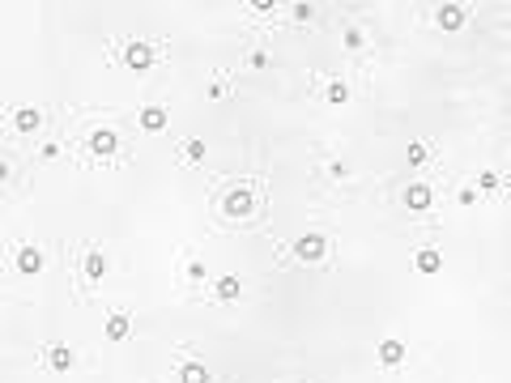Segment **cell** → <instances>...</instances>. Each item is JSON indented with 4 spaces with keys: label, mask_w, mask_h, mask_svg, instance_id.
<instances>
[{
    "label": "cell",
    "mask_w": 511,
    "mask_h": 383,
    "mask_svg": "<svg viewBox=\"0 0 511 383\" xmlns=\"http://www.w3.org/2000/svg\"><path fill=\"white\" fill-rule=\"evenodd\" d=\"M222 213H226V217H252V213H256L252 188H230V192L222 196Z\"/></svg>",
    "instance_id": "1"
},
{
    "label": "cell",
    "mask_w": 511,
    "mask_h": 383,
    "mask_svg": "<svg viewBox=\"0 0 511 383\" xmlns=\"http://www.w3.org/2000/svg\"><path fill=\"white\" fill-rule=\"evenodd\" d=\"M324 251H328V239H324V235H303V239H294V260H303V264L324 260Z\"/></svg>",
    "instance_id": "2"
},
{
    "label": "cell",
    "mask_w": 511,
    "mask_h": 383,
    "mask_svg": "<svg viewBox=\"0 0 511 383\" xmlns=\"http://www.w3.org/2000/svg\"><path fill=\"white\" fill-rule=\"evenodd\" d=\"M124 64L137 68V72L154 68V47H150V43H128V47H124Z\"/></svg>",
    "instance_id": "3"
},
{
    "label": "cell",
    "mask_w": 511,
    "mask_h": 383,
    "mask_svg": "<svg viewBox=\"0 0 511 383\" xmlns=\"http://www.w3.org/2000/svg\"><path fill=\"white\" fill-rule=\"evenodd\" d=\"M86 145H90V153H99V158H111V153L119 149V141H115L111 128H94V132L86 137Z\"/></svg>",
    "instance_id": "4"
},
{
    "label": "cell",
    "mask_w": 511,
    "mask_h": 383,
    "mask_svg": "<svg viewBox=\"0 0 511 383\" xmlns=\"http://www.w3.org/2000/svg\"><path fill=\"white\" fill-rule=\"evenodd\" d=\"M43 264H47V260H43V251H39V247H30V243H26V247H17V273H21V277H39Z\"/></svg>",
    "instance_id": "5"
},
{
    "label": "cell",
    "mask_w": 511,
    "mask_h": 383,
    "mask_svg": "<svg viewBox=\"0 0 511 383\" xmlns=\"http://www.w3.org/2000/svg\"><path fill=\"white\" fill-rule=\"evenodd\" d=\"M72 362H77V357H72V349H68L64 341L47 345V366H52L56 375H68V371H72Z\"/></svg>",
    "instance_id": "6"
},
{
    "label": "cell",
    "mask_w": 511,
    "mask_h": 383,
    "mask_svg": "<svg viewBox=\"0 0 511 383\" xmlns=\"http://www.w3.org/2000/svg\"><path fill=\"white\" fill-rule=\"evenodd\" d=\"M430 200H434V192H430L426 184H409V188H405V209H409V213H426Z\"/></svg>",
    "instance_id": "7"
},
{
    "label": "cell",
    "mask_w": 511,
    "mask_h": 383,
    "mask_svg": "<svg viewBox=\"0 0 511 383\" xmlns=\"http://www.w3.org/2000/svg\"><path fill=\"white\" fill-rule=\"evenodd\" d=\"M132 332V315L128 311H111L107 315V341H124Z\"/></svg>",
    "instance_id": "8"
},
{
    "label": "cell",
    "mask_w": 511,
    "mask_h": 383,
    "mask_svg": "<svg viewBox=\"0 0 511 383\" xmlns=\"http://www.w3.org/2000/svg\"><path fill=\"white\" fill-rule=\"evenodd\" d=\"M379 362H383V366H401V362H405V345H401L397 337L379 341Z\"/></svg>",
    "instance_id": "9"
},
{
    "label": "cell",
    "mask_w": 511,
    "mask_h": 383,
    "mask_svg": "<svg viewBox=\"0 0 511 383\" xmlns=\"http://www.w3.org/2000/svg\"><path fill=\"white\" fill-rule=\"evenodd\" d=\"M434 21H439V30H460V26H465V9H460V5H443L439 13H434Z\"/></svg>",
    "instance_id": "10"
},
{
    "label": "cell",
    "mask_w": 511,
    "mask_h": 383,
    "mask_svg": "<svg viewBox=\"0 0 511 383\" xmlns=\"http://www.w3.org/2000/svg\"><path fill=\"white\" fill-rule=\"evenodd\" d=\"M39 124H43V111H34V107H17L13 111V128H17V132H34Z\"/></svg>",
    "instance_id": "11"
},
{
    "label": "cell",
    "mask_w": 511,
    "mask_h": 383,
    "mask_svg": "<svg viewBox=\"0 0 511 383\" xmlns=\"http://www.w3.org/2000/svg\"><path fill=\"white\" fill-rule=\"evenodd\" d=\"M86 277H90V281H103V277H107V255H103V247H90V255H86Z\"/></svg>",
    "instance_id": "12"
},
{
    "label": "cell",
    "mask_w": 511,
    "mask_h": 383,
    "mask_svg": "<svg viewBox=\"0 0 511 383\" xmlns=\"http://www.w3.org/2000/svg\"><path fill=\"white\" fill-rule=\"evenodd\" d=\"M439 268H443V251L439 247H422L418 251V273L430 277V273H439Z\"/></svg>",
    "instance_id": "13"
},
{
    "label": "cell",
    "mask_w": 511,
    "mask_h": 383,
    "mask_svg": "<svg viewBox=\"0 0 511 383\" xmlns=\"http://www.w3.org/2000/svg\"><path fill=\"white\" fill-rule=\"evenodd\" d=\"M141 128L145 132H162L166 128V107H145L141 111Z\"/></svg>",
    "instance_id": "14"
},
{
    "label": "cell",
    "mask_w": 511,
    "mask_h": 383,
    "mask_svg": "<svg viewBox=\"0 0 511 383\" xmlns=\"http://www.w3.org/2000/svg\"><path fill=\"white\" fill-rule=\"evenodd\" d=\"M213 290H217V298H222V302H234L243 286H239V277H230V273H226V277H217V286H213Z\"/></svg>",
    "instance_id": "15"
},
{
    "label": "cell",
    "mask_w": 511,
    "mask_h": 383,
    "mask_svg": "<svg viewBox=\"0 0 511 383\" xmlns=\"http://www.w3.org/2000/svg\"><path fill=\"white\" fill-rule=\"evenodd\" d=\"M175 383H209V371H205L201 362H183V371H179Z\"/></svg>",
    "instance_id": "16"
},
{
    "label": "cell",
    "mask_w": 511,
    "mask_h": 383,
    "mask_svg": "<svg viewBox=\"0 0 511 383\" xmlns=\"http://www.w3.org/2000/svg\"><path fill=\"white\" fill-rule=\"evenodd\" d=\"M328 102H332V107H345V102H350V86L341 81V77H337V81H328Z\"/></svg>",
    "instance_id": "17"
},
{
    "label": "cell",
    "mask_w": 511,
    "mask_h": 383,
    "mask_svg": "<svg viewBox=\"0 0 511 383\" xmlns=\"http://www.w3.org/2000/svg\"><path fill=\"white\" fill-rule=\"evenodd\" d=\"M183 158H188V162H205V141L188 137V141H183Z\"/></svg>",
    "instance_id": "18"
},
{
    "label": "cell",
    "mask_w": 511,
    "mask_h": 383,
    "mask_svg": "<svg viewBox=\"0 0 511 383\" xmlns=\"http://www.w3.org/2000/svg\"><path fill=\"white\" fill-rule=\"evenodd\" d=\"M430 158V145L426 141H418V145H409V166H422Z\"/></svg>",
    "instance_id": "19"
},
{
    "label": "cell",
    "mask_w": 511,
    "mask_h": 383,
    "mask_svg": "<svg viewBox=\"0 0 511 383\" xmlns=\"http://www.w3.org/2000/svg\"><path fill=\"white\" fill-rule=\"evenodd\" d=\"M499 184H503V179H499V170H481V175H477V188H485V192H494Z\"/></svg>",
    "instance_id": "20"
},
{
    "label": "cell",
    "mask_w": 511,
    "mask_h": 383,
    "mask_svg": "<svg viewBox=\"0 0 511 383\" xmlns=\"http://www.w3.org/2000/svg\"><path fill=\"white\" fill-rule=\"evenodd\" d=\"M345 47L350 51H362V30H358V26H350V30H345Z\"/></svg>",
    "instance_id": "21"
},
{
    "label": "cell",
    "mask_w": 511,
    "mask_h": 383,
    "mask_svg": "<svg viewBox=\"0 0 511 383\" xmlns=\"http://www.w3.org/2000/svg\"><path fill=\"white\" fill-rule=\"evenodd\" d=\"M183 273H188V281H205V264H201V260H188Z\"/></svg>",
    "instance_id": "22"
},
{
    "label": "cell",
    "mask_w": 511,
    "mask_h": 383,
    "mask_svg": "<svg viewBox=\"0 0 511 383\" xmlns=\"http://www.w3.org/2000/svg\"><path fill=\"white\" fill-rule=\"evenodd\" d=\"M460 204H465V209H473V204H477V188H460V196H456Z\"/></svg>",
    "instance_id": "23"
},
{
    "label": "cell",
    "mask_w": 511,
    "mask_h": 383,
    "mask_svg": "<svg viewBox=\"0 0 511 383\" xmlns=\"http://www.w3.org/2000/svg\"><path fill=\"white\" fill-rule=\"evenodd\" d=\"M311 17H315V9H311V5H294V21H299V26H303V21H311Z\"/></svg>",
    "instance_id": "24"
},
{
    "label": "cell",
    "mask_w": 511,
    "mask_h": 383,
    "mask_svg": "<svg viewBox=\"0 0 511 383\" xmlns=\"http://www.w3.org/2000/svg\"><path fill=\"white\" fill-rule=\"evenodd\" d=\"M248 64H252V68H269V56H264V51H252Z\"/></svg>",
    "instance_id": "25"
},
{
    "label": "cell",
    "mask_w": 511,
    "mask_h": 383,
    "mask_svg": "<svg viewBox=\"0 0 511 383\" xmlns=\"http://www.w3.org/2000/svg\"><path fill=\"white\" fill-rule=\"evenodd\" d=\"M52 158H60V145L52 141V145H43V162H52Z\"/></svg>",
    "instance_id": "26"
},
{
    "label": "cell",
    "mask_w": 511,
    "mask_h": 383,
    "mask_svg": "<svg viewBox=\"0 0 511 383\" xmlns=\"http://www.w3.org/2000/svg\"><path fill=\"white\" fill-rule=\"evenodd\" d=\"M5 179H9V166H5V162H0V188H5Z\"/></svg>",
    "instance_id": "27"
}]
</instances>
